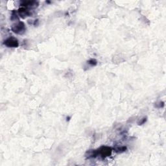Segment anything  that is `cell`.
Wrapping results in <instances>:
<instances>
[{"label":"cell","mask_w":166,"mask_h":166,"mask_svg":"<svg viewBox=\"0 0 166 166\" xmlns=\"http://www.w3.org/2000/svg\"><path fill=\"white\" fill-rule=\"evenodd\" d=\"M98 155H101V157L105 158L107 156H110L112 154V149L109 147L107 146H103L97 149Z\"/></svg>","instance_id":"7a4b0ae2"},{"label":"cell","mask_w":166,"mask_h":166,"mask_svg":"<svg viewBox=\"0 0 166 166\" xmlns=\"http://www.w3.org/2000/svg\"><path fill=\"white\" fill-rule=\"evenodd\" d=\"M21 5L26 8H36L38 5V2L35 1H23L21 3Z\"/></svg>","instance_id":"5b68a950"},{"label":"cell","mask_w":166,"mask_h":166,"mask_svg":"<svg viewBox=\"0 0 166 166\" xmlns=\"http://www.w3.org/2000/svg\"><path fill=\"white\" fill-rule=\"evenodd\" d=\"M97 61L95 59H91L88 61V64L92 65V66H95V65L97 64Z\"/></svg>","instance_id":"ba28073f"},{"label":"cell","mask_w":166,"mask_h":166,"mask_svg":"<svg viewBox=\"0 0 166 166\" xmlns=\"http://www.w3.org/2000/svg\"><path fill=\"white\" fill-rule=\"evenodd\" d=\"M126 149H127L126 147H120L116 148L115 150L117 153H122V152H124V151H125Z\"/></svg>","instance_id":"8992f818"},{"label":"cell","mask_w":166,"mask_h":166,"mask_svg":"<svg viewBox=\"0 0 166 166\" xmlns=\"http://www.w3.org/2000/svg\"><path fill=\"white\" fill-rule=\"evenodd\" d=\"M4 45L8 47H18L19 42L16 38L10 37L5 40Z\"/></svg>","instance_id":"3957f363"},{"label":"cell","mask_w":166,"mask_h":166,"mask_svg":"<svg viewBox=\"0 0 166 166\" xmlns=\"http://www.w3.org/2000/svg\"><path fill=\"white\" fill-rule=\"evenodd\" d=\"M11 20H18V18L17 14H16V13L14 11H13V14H12Z\"/></svg>","instance_id":"52a82bcc"},{"label":"cell","mask_w":166,"mask_h":166,"mask_svg":"<svg viewBox=\"0 0 166 166\" xmlns=\"http://www.w3.org/2000/svg\"><path fill=\"white\" fill-rule=\"evenodd\" d=\"M18 14L20 17L25 18L27 16H30L31 15V13L25 7H21L18 9Z\"/></svg>","instance_id":"277c9868"},{"label":"cell","mask_w":166,"mask_h":166,"mask_svg":"<svg viewBox=\"0 0 166 166\" xmlns=\"http://www.w3.org/2000/svg\"><path fill=\"white\" fill-rule=\"evenodd\" d=\"M12 31L18 35H23L26 31L25 23L22 21H17L12 25Z\"/></svg>","instance_id":"6da1fadb"}]
</instances>
